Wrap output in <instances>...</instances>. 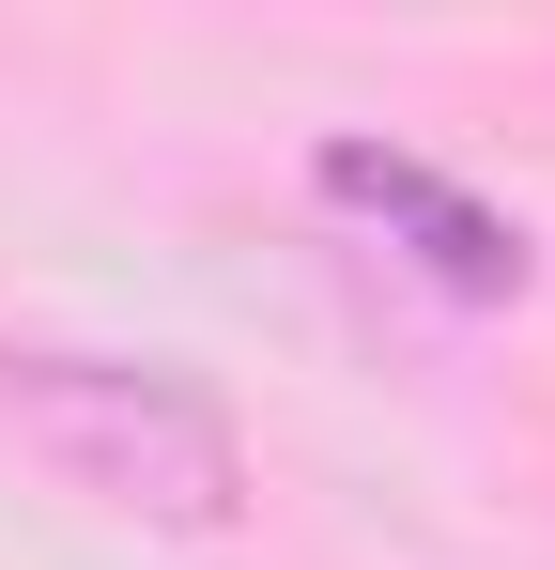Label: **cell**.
<instances>
[{
	"mask_svg": "<svg viewBox=\"0 0 555 570\" xmlns=\"http://www.w3.org/2000/svg\"><path fill=\"white\" fill-rule=\"evenodd\" d=\"M0 416L16 448L139 524H232L247 509V432L185 371H124V355H0Z\"/></svg>",
	"mask_w": 555,
	"mask_h": 570,
	"instance_id": "cell-1",
	"label": "cell"
},
{
	"mask_svg": "<svg viewBox=\"0 0 555 570\" xmlns=\"http://www.w3.org/2000/svg\"><path fill=\"white\" fill-rule=\"evenodd\" d=\"M324 200H340V216H370L401 263H432L448 293H509V278H525V232H509L478 186L417 170V155H386V139H324Z\"/></svg>",
	"mask_w": 555,
	"mask_h": 570,
	"instance_id": "cell-2",
	"label": "cell"
}]
</instances>
